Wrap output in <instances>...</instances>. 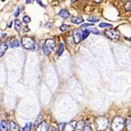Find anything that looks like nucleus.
Masks as SVG:
<instances>
[{"label":"nucleus","mask_w":131,"mask_h":131,"mask_svg":"<svg viewBox=\"0 0 131 131\" xmlns=\"http://www.w3.org/2000/svg\"><path fill=\"white\" fill-rule=\"evenodd\" d=\"M94 124L97 131H104L108 126V120L105 117L100 116L95 118Z\"/></svg>","instance_id":"1"},{"label":"nucleus","mask_w":131,"mask_h":131,"mask_svg":"<svg viewBox=\"0 0 131 131\" xmlns=\"http://www.w3.org/2000/svg\"><path fill=\"white\" fill-rule=\"evenodd\" d=\"M124 126H125V122L122 117L117 116L113 119L112 124V129L113 131H122L124 129Z\"/></svg>","instance_id":"2"},{"label":"nucleus","mask_w":131,"mask_h":131,"mask_svg":"<svg viewBox=\"0 0 131 131\" xmlns=\"http://www.w3.org/2000/svg\"><path fill=\"white\" fill-rule=\"evenodd\" d=\"M21 44L23 46L24 48H25L27 50H32L35 48V40L28 37H24L21 39Z\"/></svg>","instance_id":"3"},{"label":"nucleus","mask_w":131,"mask_h":131,"mask_svg":"<svg viewBox=\"0 0 131 131\" xmlns=\"http://www.w3.org/2000/svg\"><path fill=\"white\" fill-rule=\"evenodd\" d=\"M56 46V43L52 39H48L46 40L45 42V44L43 46V51L46 55H49L50 52L54 49Z\"/></svg>","instance_id":"4"},{"label":"nucleus","mask_w":131,"mask_h":131,"mask_svg":"<svg viewBox=\"0 0 131 131\" xmlns=\"http://www.w3.org/2000/svg\"><path fill=\"white\" fill-rule=\"evenodd\" d=\"M105 35L112 40H117L119 38V32L115 29H108L104 32Z\"/></svg>","instance_id":"5"},{"label":"nucleus","mask_w":131,"mask_h":131,"mask_svg":"<svg viewBox=\"0 0 131 131\" xmlns=\"http://www.w3.org/2000/svg\"><path fill=\"white\" fill-rule=\"evenodd\" d=\"M77 123H78L76 121H71L70 123L65 124L64 130V131H74V130H75Z\"/></svg>","instance_id":"6"},{"label":"nucleus","mask_w":131,"mask_h":131,"mask_svg":"<svg viewBox=\"0 0 131 131\" xmlns=\"http://www.w3.org/2000/svg\"><path fill=\"white\" fill-rule=\"evenodd\" d=\"M82 37V32H81L80 29H75L73 32V38H74V41L75 43H79Z\"/></svg>","instance_id":"7"},{"label":"nucleus","mask_w":131,"mask_h":131,"mask_svg":"<svg viewBox=\"0 0 131 131\" xmlns=\"http://www.w3.org/2000/svg\"><path fill=\"white\" fill-rule=\"evenodd\" d=\"M48 129L49 126L47 125V123L46 122H42L38 125L36 128V131H48Z\"/></svg>","instance_id":"8"},{"label":"nucleus","mask_w":131,"mask_h":131,"mask_svg":"<svg viewBox=\"0 0 131 131\" xmlns=\"http://www.w3.org/2000/svg\"><path fill=\"white\" fill-rule=\"evenodd\" d=\"M59 15L64 19H67L70 17V13L68 10H61L60 12H59Z\"/></svg>","instance_id":"9"},{"label":"nucleus","mask_w":131,"mask_h":131,"mask_svg":"<svg viewBox=\"0 0 131 131\" xmlns=\"http://www.w3.org/2000/svg\"><path fill=\"white\" fill-rule=\"evenodd\" d=\"M86 124L83 121H80L77 123L76 128L75 131H84V127H85Z\"/></svg>","instance_id":"10"},{"label":"nucleus","mask_w":131,"mask_h":131,"mask_svg":"<svg viewBox=\"0 0 131 131\" xmlns=\"http://www.w3.org/2000/svg\"><path fill=\"white\" fill-rule=\"evenodd\" d=\"M71 22H73L75 24H77V25H79V24L82 23L83 21V18L80 16H77V17H72L71 19Z\"/></svg>","instance_id":"11"},{"label":"nucleus","mask_w":131,"mask_h":131,"mask_svg":"<svg viewBox=\"0 0 131 131\" xmlns=\"http://www.w3.org/2000/svg\"><path fill=\"white\" fill-rule=\"evenodd\" d=\"M8 48V45L6 43H2L1 47H0V56H3V54L5 53V51L7 50Z\"/></svg>","instance_id":"12"},{"label":"nucleus","mask_w":131,"mask_h":131,"mask_svg":"<svg viewBox=\"0 0 131 131\" xmlns=\"http://www.w3.org/2000/svg\"><path fill=\"white\" fill-rule=\"evenodd\" d=\"M0 130L1 131H7L8 130V126L5 120L1 121V124H0Z\"/></svg>","instance_id":"13"},{"label":"nucleus","mask_w":131,"mask_h":131,"mask_svg":"<svg viewBox=\"0 0 131 131\" xmlns=\"http://www.w3.org/2000/svg\"><path fill=\"white\" fill-rule=\"evenodd\" d=\"M21 22H20V20H15V21H14V28H15V29L17 30V31H19L20 29V28H21Z\"/></svg>","instance_id":"14"},{"label":"nucleus","mask_w":131,"mask_h":131,"mask_svg":"<svg viewBox=\"0 0 131 131\" xmlns=\"http://www.w3.org/2000/svg\"><path fill=\"white\" fill-rule=\"evenodd\" d=\"M10 126H11V129L13 130V131H20V129L19 126L17 123L12 122Z\"/></svg>","instance_id":"15"},{"label":"nucleus","mask_w":131,"mask_h":131,"mask_svg":"<svg viewBox=\"0 0 131 131\" xmlns=\"http://www.w3.org/2000/svg\"><path fill=\"white\" fill-rule=\"evenodd\" d=\"M31 126H32V123H27L25 126L23 127L22 130L23 131H31Z\"/></svg>","instance_id":"16"},{"label":"nucleus","mask_w":131,"mask_h":131,"mask_svg":"<svg viewBox=\"0 0 131 131\" xmlns=\"http://www.w3.org/2000/svg\"><path fill=\"white\" fill-rule=\"evenodd\" d=\"M90 30H85V31H83L82 32V40H84L85 39H86L87 37H88V36L90 35Z\"/></svg>","instance_id":"17"},{"label":"nucleus","mask_w":131,"mask_h":131,"mask_svg":"<svg viewBox=\"0 0 131 131\" xmlns=\"http://www.w3.org/2000/svg\"><path fill=\"white\" fill-rule=\"evenodd\" d=\"M126 127H127V129L129 131H131V116L130 117H128L127 119H126Z\"/></svg>","instance_id":"18"},{"label":"nucleus","mask_w":131,"mask_h":131,"mask_svg":"<svg viewBox=\"0 0 131 131\" xmlns=\"http://www.w3.org/2000/svg\"><path fill=\"white\" fill-rule=\"evenodd\" d=\"M87 21H90V22H92V23H94V22H97L99 21V18L97 17H89L87 18Z\"/></svg>","instance_id":"19"},{"label":"nucleus","mask_w":131,"mask_h":131,"mask_svg":"<svg viewBox=\"0 0 131 131\" xmlns=\"http://www.w3.org/2000/svg\"><path fill=\"white\" fill-rule=\"evenodd\" d=\"M64 44L61 43L60 44V46H59V50H58V55H61L62 53L64 52Z\"/></svg>","instance_id":"20"},{"label":"nucleus","mask_w":131,"mask_h":131,"mask_svg":"<svg viewBox=\"0 0 131 131\" xmlns=\"http://www.w3.org/2000/svg\"><path fill=\"white\" fill-rule=\"evenodd\" d=\"M19 42H18V40H14L13 42L11 43V44H10V47H12V48H14V47H19Z\"/></svg>","instance_id":"21"},{"label":"nucleus","mask_w":131,"mask_h":131,"mask_svg":"<svg viewBox=\"0 0 131 131\" xmlns=\"http://www.w3.org/2000/svg\"><path fill=\"white\" fill-rule=\"evenodd\" d=\"M99 26L101 28H110L112 26V25H111V24H108V23H101Z\"/></svg>","instance_id":"22"},{"label":"nucleus","mask_w":131,"mask_h":131,"mask_svg":"<svg viewBox=\"0 0 131 131\" xmlns=\"http://www.w3.org/2000/svg\"><path fill=\"white\" fill-rule=\"evenodd\" d=\"M69 28H70V26H69L68 25H62L60 27V29H61L62 32H64V31H67Z\"/></svg>","instance_id":"23"},{"label":"nucleus","mask_w":131,"mask_h":131,"mask_svg":"<svg viewBox=\"0 0 131 131\" xmlns=\"http://www.w3.org/2000/svg\"><path fill=\"white\" fill-rule=\"evenodd\" d=\"M124 7H125V9H126V10L131 11V2H129V3H126L125 6H124Z\"/></svg>","instance_id":"24"},{"label":"nucleus","mask_w":131,"mask_h":131,"mask_svg":"<svg viewBox=\"0 0 131 131\" xmlns=\"http://www.w3.org/2000/svg\"><path fill=\"white\" fill-rule=\"evenodd\" d=\"M23 21L25 22V23H29L30 21H31V18L28 17V16H25L23 18Z\"/></svg>","instance_id":"25"},{"label":"nucleus","mask_w":131,"mask_h":131,"mask_svg":"<svg viewBox=\"0 0 131 131\" xmlns=\"http://www.w3.org/2000/svg\"><path fill=\"white\" fill-rule=\"evenodd\" d=\"M90 26H93V23H86V24H83L82 25V28H87V27H90Z\"/></svg>","instance_id":"26"},{"label":"nucleus","mask_w":131,"mask_h":131,"mask_svg":"<svg viewBox=\"0 0 131 131\" xmlns=\"http://www.w3.org/2000/svg\"><path fill=\"white\" fill-rule=\"evenodd\" d=\"M89 30H90V32L94 33V34H98V33H99L98 30H97L96 28H92V29H89Z\"/></svg>","instance_id":"27"},{"label":"nucleus","mask_w":131,"mask_h":131,"mask_svg":"<svg viewBox=\"0 0 131 131\" xmlns=\"http://www.w3.org/2000/svg\"><path fill=\"white\" fill-rule=\"evenodd\" d=\"M22 9V7H18L17 10H16V11H15V14H14V16L15 17H18V15L20 14V10Z\"/></svg>","instance_id":"28"},{"label":"nucleus","mask_w":131,"mask_h":131,"mask_svg":"<svg viewBox=\"0 0 131 131\" xmlns=\"http://www.w3.org/2000/svg\"><path fill=\"white\" fill-rule=\"evenodd\" d=\"M84 131H92V129H91L90 126L88 125V124H86V126L84 127Z\"/></svg>","instance_id":"29"},{"label":"nucleus","mask_w":131,"mask_h":131,"mask_svg":"<svg viewBox=\"0 0 131 131\" xmlns=\"http://www.w3.org/2000/svg\"><path fill=\"white\" fill-rule=\"evenodd\" d=\"M64 126H65V124H64V123H60V124H59V128H60V129H61V130H64Z\"/></svg>","instance_id":"30"},{"label":"nucleus","mask_w":131,"mask_h":131,"mask_svg":"<svg viewBox=\"0 0 131 131\" xmlns=\"http://www.w3.org/2000/svg\"><path fill=\"white\" fill-rule=\"evenodd\" d=\"M48 131H57V129L53 126H50L49 129H48Z\"/></svg>","instance_id":"31"},{"label":"nucleus","mask_w":131,"mask_h":131,"mask_svg":"<svg viewBox=\"0 0 131 131\" xmlns=\"http://www.w3.org/2000/svg\"><path fill=\"white\" fill-rule=\"evenodd\" d=\"M36 1H37V3H39V5H40L41 6H42V7H45V6L42 4V2H40V0H36Z\"/></svg>","instance_id":"32"},{"label":"nucleus","mask_w":131,"mask_h":131,"mask_svg":"<svg viewBox=\"0 0 131 131\" xmlns=\"http://www.w3.org/2000/svg\"><path fill=\"white\" fill-rule=\"evenodd\" d=\"M34 0H26V3L27 4H30V3H32Z\"/></svg>","instance_id":"33"},{"label":"nucleus","mask_w":131,"mask_h":131,"mask_svg":"<svg viewBox=\"0 0 131 131\" xmlns=\"http://www.w3.org/2000/svg\"><path fill=\"white\" fill-rule=\"evenodd\" d=\"M101 1V0H94L95 3H100Z\"/></svg>","instance_id":"34"},{"label":"nucleus","mask_w":131,"mask_h":131,"mask_svg":"<svg viewBox=\"0 0 131 131\" xmlns=\"http://www.w3.org/2000/svg\"><path fill=\"white\" fill-rule=\"evenodd\" d=\"M11 25H12V22H9V23L8 24V27L10 28V27H11Z\"/></svg>","instance_id":"35"},{"label":"nucleus","mask_w":131,"mask_h":131,"mask_svg":"<svg viewBox=\"0 0 131 131\" xmlns=\"http://www.w3.org/2000/svg\"><path fill=\"white\" fill-rule=\"evenodd\" d=\"M6 37V33H2V37Z\"/></svg>","instance_id":"36"},{"label":"nucleus","mask_w":131,"mask_h":131,"mask_svg":"<svg viewBox=\"0 0 131 131\" xmlns=\"http://www.w3.org/2000/svg\"><path fill=\"white\" fill-rule=\"evenodd\" d=\"M71 1H72V2H75V1H76V0H71Z\"/></svg>","instance_id":"37"},{"label":"nucleus","mask_w":131,"mask_h":131,"mask_svg":"<svg viewBox=\"0 0 131 131\" xmlns=\"http://www.w3.org/2000/svg\"><path fill=\"white\" fill-rule=\"evenodd\" d=\"M2 1H3V2H4V1H6V0H2Z\"/></svg>","instance_id":"38"}]
</instances>
